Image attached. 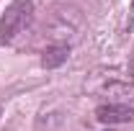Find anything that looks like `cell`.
<instances>
[{"mask_svg": "<svg viewBox=\"0 0 134 131\" xmlns=\"http://www.w3.org/2000/svg\"><path fill=\"white\" fill-rule=\"evenodd\" d=\"M34 16V3L31 0H13L0 18V44H10L18 33L23 31Z\"/></svg>", "mask_w": 134, "mask_h": 131, "instance_id": "1", "label": "cell"}, {"mask_svg": "<svg viewBox=\"0 0 134 131\" xmlns=\"http://www.w3.org/2000/svg\"><path fill=\"white\" fill-rule=\"evenodd\" d=\"M96 118L100 123H129L134 118V108L126 105V103H106V105H98L96 108Z\"/></svg>", "mask_w": 134, "mask_h": 131, "instance_id": "2", "label": "cell"}, {"mask_svg": "<svg viewBox=\"0 0 134 131\" xmlns=\"http://www.w3.org/2000/svg\"><path fill=\"white\" fill-rule=\"evenodd\" d=\"M67 57H70V46H65V44H59V46H49V49L44 51V57H41V64L47 67V69H54V67L65 64Z\"/></svg>", "mask_w": 134, "mask_h": 131, "instance_id": "3", "label": "cell"}, {"mask_svg": "<svg viewBox=\"0 0 134 131\" xmlns=\"http://www.w3.org/2000/svg\"><path fill=\"white\" fill-rule=\"evenodd\" d=\"M129 28L134 31V0H132V10H129Z\"/></svg>", "mask_w": 134, "mask_h": 131, "instance_id": "4", "label": "cell"}, {"mask_svg": "<svg viewBox=\"0 0 134 131\" xmlns=\"http://www.w3.org/2000/svg\"><path fill=\"white\" fill-rule=\"evenodd\" d=\"M129 72H132V77H134V62H132V67H129Z\"/></svg>", "mask_w": 134, "mask_h": 131, "instance_id": "5", "label": "cell"}]
</instances>
